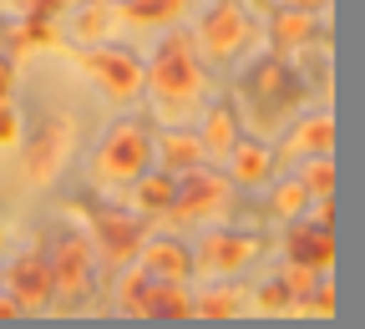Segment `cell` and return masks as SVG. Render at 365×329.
<instances>
[{"instance_id":"12","label":"cell","mask_w":365,"mask_h":329,"mask_svg":"<svg viewBox=\"0 0 365 329\" xmlns=\"http://www.w3.org/2000/svg\"><path fill=\"white\" fill-rule=\"evenodd\" d=\"M319 152H335V117L330 112H299L284 132H279V157L284 162H304Z\"/></svg>"},{"instance_id":"33","label":"cell","mask_w":365,"mask_h":329,"mask_svg":"<svg viewBox=\"0 0 365 329\" xmlns=\"http://www.w3.org/2000/svg\"><path fill=\"white\" fill-rule=\"evenodd\" d=\"M0 289H6V278H0Z\"/></svg>"},{"instance_id":"10","label":"cell","mask_w":365,"mask_h":329,"mask_svg":"<svg viewBox=\"0 0 365 329\" xmlns=\"http://www.w3.org/2000/svg\"><path fill=\"white\" fill-rule=\"evenodd\" d=\"M66 152H71V122L66 117H46L36 127V137L26 142V182L46 187L66 167Z\"/></svg>"},{"instance_id":"21","label":"cell","mask_w":365,"mask_h":329,"mask_svg":"<svg viewBox=\"0 0 365 329\" xmlns=\"http://www.w3.org/2000/svg\"><path fill=\"white\" fill-rule=\"evenodd\" d=\"M112 26H117L112 0H81L76 16H71V36H76L81 46H102V41H112Z\"/></svg>"},{"instance_id":"31","label":"cell","mask_w":365,"mask_h":329,"mask_svg":"<svg viewBox=\"0 0 365 329\" xmlns=\"http://www.w3.org/2000/svg\"><path fill=\"white\" fill-rule=\"evenodd\" d=\"M279 6H294V11H309V16H325L330 0H279Z\"/></svg>"},{"instance_id":"9","label":"cell","mask_w":365,"mask_h":329,"mask_svg":"<svg viewBox=\"0 0 365 329\" xmlns=\"http://www.w3.org/2000/svg\"><path fill=\"white\" fill-rule=\"evenodd\" d=\"M86 233H91V244H97L102 258H112V263H132L137 249H143V239H148V218H137L132 208H102L97 218H91Z\"/></svg>"},{"instance_id":"30","label":"cell","mask_w":365,"mask_h":329,"mask_svg":"<svg viewBox=\"0 0 365 329\" xmlns=\"http://www.w3.org/2000/svg\"><path fill=\"white\" fill-rule=\"evenodd\" d=\"M11 86H16V61H11V56H0V102L11 97Z\"/></svg>"},{"instance_id":"1","label":"cell","mask_w":365,"mask_h":329,"mask_svg":"<svg viewBox=\"0 0 365 329\" xmlns=\"http://www.w3.org/2000/svg\"><path fill=\"white\" fill-rule=\"evenodd\" d=\"M234 107L244 117V132L254 137H279L304 107H309V86L304 76L289 66V56L269 51L259 56L239 81H234Z\"/></svg>"},{"instance_id":"16","label":"cell","mask_w":365,"mask_h":329,"mask_svg":"<svg viewBox=\"0 0 365 329\" xmlns=\"http://www.w3.org/2000/svg\"><path fill=\"white\" fill-rule=\"evenodd\" d=\"M274 162H279V152L269 147V137H254V132H244L239 147L223 157L228 177H234V187H264L269 172H274Z\"/></svg>"},{"instance_id":"11","label":"cell","mask_w":365,"mask_h":329,"mask_svg":"<svg viewBox=\"0 0 365 329\" xmlns=\"http://www.w3.org/2000/svg\"><path fill=\"white\" fill-rule=\"evenodd\" d=\"M279 249H284L289 263H304V268H314V273H330V268H335V233H330L325 223H314L309 213L284 223Z\"/></svg>"},{"instance_id":"13","label":"cell","mask_w":365,"mask_h":329,"mask_svg":"<svg viewBox=\"0 0 365 329\" xmlns=\"http://www.w3.org/2000/svg\"><path fill=\"white\" fill-rule=\"evenodd\" d=\"M264 36H269V51L294 56L299 46H309V41H319V36H330V26H325V16H309V11H294V6H274Z\"/></svg>"},{"instance_id":"27","label":"cell","mask_w":365,"mask_h":329,"mask_svg":"<svg viewBox=\"0 0 365 329\" xmlns=\"http://www.w3.org/2000/svg\"><path fill=\"white\" fill-rule=\"evenodd\" d=\"M21 16H41V21H56L61 11H71V0H11Z\"/></svg>"},{"instance_id":"24","label":"cell","mask_w":365,"mask_h":329,"mask_svg":"<svg viewBox=\"0 0 365 329\" xmlns=\"http://www.w3.org/2000/svg\"><path fill=\"white\" fill-rule=\"evenodd\" d=\"M188 0H117V21L127 26H168L173 16H182Z\"/></svg>"},{"instance_id":"2","label":"cell","mask_w":365,"mask_h":329,"mask_svg":"<svg viewBox=\"0 0 365 329\" xmlns=\"http://www.w3.org/2000/svg\"><path fill=\"white\" fill-rule=\"evenodd\" d=\"M208 97V71H203V56H198V41L193 31H168L158 41V51L148 61V102H153V117L173 122L178 112L188 117L198 112Z\"/></svg>"},{"instance_id":"17","label":"cell","mask_w":365,"mask_h":329,"mask_svg":"<svg viewBox=\"0 0 365 329\" xmlns=\"http://www.w3.org/2000/svg\"><path fill=\"white\" fill-rule=\"evenodd\" d=\"M137 263L158 278H198L193 249H182V239H173V233H148L143 249H137Z\"/></svg>"},{"instance_id":"14","label":"cell","mask_w":365,"mask_h":329,"mask_svg":"<svg viewBox=\"0 0 365 329\" xmlns=\"http://www.w3.org/2000/svg\"><path fill=\"white\" fill-rule=\"evenodd\" d=\"M153 162H158L163 172H173V177L198 172V167L208 162V147H203L198 127H168V132H158V137H153Z\"/></svg>"},{"instance_id":"3","label":"cell","mask_w":365,"mask_h":329,"mask_svg":"<svg viewBox=\"0 0 365 329\" xmlns=\"http://www.w3.org/2000/svg\"><path fill=\"white\" fill-rule=\"evenodd\" d=\"M234 177L228 172H218V167H198V172H188V177H178V198H173V208L163 213V223H168V233H178V228H213V223H223L228 218V208H234Z\"/></svg>"},{"instance_id":"26","label":"cell","mask_w":365,"mask_h":329,"mask_svg":"<svg viewBox=\"0 0 365 329\" xmlns=\"http://www.w3.org/2000/svg\"><path fill=\"white\" fill-rule=\"evenodd\" d=\"M254 309H259V314H269V319L294 314V294L284 289V278H279V273H274L269 284H259V289H254Z\"/></svg>"},{"instance_id":"19","label":"cell","mask_w":365,"mask_h":329,"mask_svg":"<svg viewBox=\"0 0 365 329\" xmlns=\"http://www.w3.org/2000/svg\"><path fill=\"white\" fill-rule=\"evenodd\" d=\"M198 137H203V147H208V162H223L228 152L239 147V137H244V117H239V107H234V102H228V107H208Z\"/></svg>"},{"instance_id":"20","label":"cell","mask_w":365,"mask_h":329,"mask_svg":"<svg viewBox=\"0 0 365 329\" xmlns=\"http://www.w3.org/2000/svg\"><path fill=\"white\" fill-rule=\"evenodd\" d=\"M153 299H158V273H148L143 263H127V273L117 278V309L132 319H153Z\"/></svg>"},{"instance_id":"25","label":"cell","mask_w":365,"mask_h":329,"mask_svg":"<svg viewBox=\"0 0 365 329\" xmlns=\"http://www.w3.org/2000/svg\"><path fill=\"white\" fill-rule=\"evenodd\" d=\"M299 182L309 187L314 198H325V193H335V152H319V157H304L299 167Z\"/></svg>"},{"instance_id":"8","label":"cell","mask_w":365,"mask_h":329,"mask_svg":"<svg viewBox=\"0 0 365 329\" xmlns=\"http://www.w3.org/2000/svg\"><path fill=\"white\" fill-rule=\"evenodd\" d=\"M97 244H91V233H61L56 249H51V278H56V299L61 304H81L91 289H97Z\"/></svg>"},{"instance_id":"32","label":"cell","mask_w":365,"mask_h":329,"mask_svg":"<svg viewBox=\"0 0 365 329\" xmlns=\"http://www.w3.org/2000/svg\"><path fill=\"white\" fill-rule=\"evenodd\" d=\"M0 244H6V223H0Z\"/></svg>"},{"instance_id":"23","label":"cell","mask_w":365,"mask_h":329,"mask_svg":"<svg viewBox=\"0 0 365 329\" xmlns=\"http://www.w3.org/2000/svg\"><path fill=\"white\" fill-rule=\"evenodd\" d=\"M244 314V294L223 289V278H208V289L193 294V319H239Z\"/></svg>"},{"instance_id":"28","label":"cell","mask_w":365,"mask_h":329,"mask_svg":"<svg viewBox=\"0 0 365 329\" xmlns=\"http://www.w3.org/2000/svg\"><path fill=\"white\" fill-rule=\"evenodd\" d=\"M16 137H21V112H16V107H6V102H0V147H11V142H16Z\"/></svg>"},{"instance_id":"6","label":"cell","mask_w":365,"mask_h":329,"mask_svg":"<svg viewBox=\"0 0 365 329\" xmlns=\"http://www.w3.org/2000/svg\"><path fill=\"white\" fill-rule=\"evenodd\" d=\"M193 41H198V56L203 61H234L244 46L254 41V16L244 0H213L208 16L193 26Z\"/></svg>"},{"instance_id":"5","label":"cell","mask_w":365,"mask_h":329,"mask_svg":"<svg viewBox=\"0 0 365 329\" xmlns=\"http://www.w3.org/2000/svg\"><path fill=\"white\" fill-rule=\"evenodd\" d=\"M259 254H264V239H259V233L213 223V228L203 233V244L193 249V268H198V278H239V273H249V268L259 263Z\"/></svg>"},{"instance_id":"22","label":"cell","mask_w":365,"mask_h":329,"mask_svg":"<svg viewBox=\"0 0 365 329\" xmlns=\"http://www.w3.org/2000/svg\"><path fill=\"white\" fill-rule=\"evenodd\" d=\"M309 203H314V193L299 182V172H294V177H284V182H274V187H269L264 213H269V218H279V223H289V218H304Z\"/></svg>"},{"instance_id":"18","label":"cell","mask_w":365,"mask_h":329,"mask_svg":"<svg viewBox=\"0 0 365 329\" xmlns=\"http://www.w3.org/2000/svg\"><path fill=\"white\" fill-rule=\"evenodd\" d=\"M122 193H127V208H132L137 218H163V213L173 208V198H178V177L153 162L143 177H132Z\"/></svg>"},{"instance_id":"15","label":"cell","mask_w":365,"mask_h":329,"mask_svg":"<svg viewBox=\"0 0 365 329\" xmlns=\"http://www.w3.org/2000/svg\"><path fill=\"white\" fill-rule=\"evenodd\" d=\"M6 289L26 304V314H41L46 304L56 299V278H51V258H41V254H26L11 263L6 273Z\"/></svg>"},{"instance_id":"29","label":"cell","mask_w":365,"mask_h":329,"mask_svg":"<svg viewBox=\"0 0 365 329\" xmlns=\"http://www.w3.org/2000/svg\"><path fill=\"white\" fill-rule=\"evenodd\" d=\"M11 319H26V304L6 289V294H0V324H11Z\"/></svg>"},{"instance_id":"7","label":"cell","mask_w":365,"mask_h":329,"mask_svg":"<svg viewBox=\"0 0 365 329\" xmlns=\"http://www.w3.org/2000/svg\"><path fill=\"white\" fill-rule=\"evenodd\" d=\"M81 71L97 81L112 102H132L137 91L148 86V66H143V56L127 51V46H112V41H102V46H91V51H81Z\"/></svg>"},{"instance_id":"34","label":"cell","mask_w":365,"mask_h":329,"mask_svg":"<svg viewBox=\"0 0 365 329\" xmlns=\"http://www.w3.org/2000/svg\"><path fill=\"white\" fill-rule=\"evenodd\" d=\"M112 6H117V0H112Z\"/></svg>"},{"instance_id":"4","label":"cell","mask_w":365,"mask_h":329,"mask_svg":"<svg viewBox=\"0 0 365 329\" xmlns=\"http://www.w3.org/2000/svg\"><path fill=\"white\" fill-rule=\"evenodd\" d=\"M153 167V132L148 122H137V117H122L107 127L102 137V147L91 152V182L97 187H127L132 177H143Z\"/></svg>"}]
</instances>
